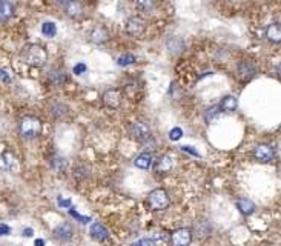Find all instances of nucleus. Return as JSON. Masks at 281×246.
<instances>
[{
  "instance_id": "1",
  "label": "nucleus",
  "mask_w": 281,
  "mask_h": 246,
  "mask_svg": "<svg viewBox=\"0 0 281 246\" xmlns=\"http://www.w3.org/2000/svg\"><path fill=\"white\" fill-rule=\"evenodd\" d=\"M22 58L25 60L28 65L31 66H43L46 62H48V51H46L42 45L37 43H31L26 45L22 51Z\"/></svg>"
},
{
  "instance_id": "2",
  "label": "nucleus",
  "mask_w": 281,
  "mask_h": 246,
  "mask_svg": "<svg viewBox=\"0 0 281 246\" xmlns=\"http://www.w3.org/2000/svg\"><path fill=\"white\" fill-rule=\"evenodd\" d=\"M42 133V123L39 119L36 117H23L20 120V136L26 140H31V138H36L39 137Z\"/></svg>"
},
{
  "instance_id": "3",
  "label": "nucleus",
  "mask_w": 281,
  "mask_h": 246,
  "mask_svg": "<svg viewBox=\"0 0 281 246\" xmlns=\"http://www.w3.org/2000/svg\"><path fill=\"white\" fill-rule=\"evenodd\" d=\"M148 205L152 211H163L169 206V197L165 190H154L148 195Z\"/></svg>"
},
{
  "instance_id": "4",
  "label": "nucleus",
  "mask_w": 281,
  "mask_h": 246,
  "mask_svg": "<svg viewBox=\"0 0 281 246\" xmlns=\"http://www.w3.org/2000/svg\"><path fill=\"white\" fill-rule=\"evenodd\" d=\"M169 240L172 246H189L192 242V232L187 228H180L171 234Z\"/></svg>"
},
{
  "instance_id": "5",
  "label": "nucleus",
  "mask_w": 281,
  "mask_h": 246,
  "mask_svg": "<svg viewBox=\"0 0 281 246\" xmlns=\"http://www.w3.org/2000/svg\"><path fill=\"white\" fill-rule=\"evenodd\" d=\"M145 29H146V25H145V20L142 17H131L126 22V32L132 37L142 36Z\"/></svg>"
},
{
  "instance_id": "6",
  "label": "nucleus",
  "mask_w": 281,
  "mask_h": 246,
  "mask_svg": "<svg viewBox=\"0 0 281 246\" xmlns=\"http://www.w3.org/2000/svg\"><path fill=\"white\" fill-rule=\"evenodd\" d=\"M254 157L260 163H269L275 157V149L271 145H258L254 149Z\"/></svg>"
},
{
  "instance_id": "7",
  "label": "nucleus",
  "mask_w": 281,
  "mask_h": 246,
  "mask_svg": "<svg viewBox=\"0 0 281 246\" xmlns=\"http://www.w3.org/2000/svg\"><path fill=\"white\" fill-rule=\"evenodd\" d=\"M131 136L135 140L143 142V140H148L151 137V130L145 122H134L131 125Z\"/></svg>"
},
{
  "instance_id": "8",
  "label": "nucleus",
  "mask_w": 281,
  "mask_h": 246,
  "mask_svg": "<svg viewBox=\"0 0 281 246\" xmlns=\"http://www.w3.org/2000/svg\"><path fill=\"white\" fill-rule=\"evenodd\" d=\"M103 102L106 105L108 108L117 109L120 108V103H122V92L119 89H109L103 94Z\"/></svg>"
},
{
  "instance_id": "9",
  "label": "nucleus",
  "mask_w": 281,
  "mask_h": 246,
  "mask_svg": "<svg viewBox=\"0 0 281 246\" xmlns=\"http://www.w3.org/2000/svg\"><path fill=\"white\" fill-rule=\"evenodd\" d=\"M73 236H74V228L68 221H63V223L55 226L54 229V237L60 242H68L69 239H73Z\"/></svg>"
},
{
  "instance_id": "10",
  "label": "nucleus",
  "mask_w": 281,
  "mask_h": 246,
  "mask_svg": "<svg viewBox=\"0 0 281 246\" xmlns=\"http://www.w3.org/2000/svg\"><path fill=\"white\" fill-rule=\"evenodd\" d=\"M89 234H91V237L97 242H106L109 239V231L100 223H92Z\"/></svg>"
},
{
  "instance_id": "11",
  "label": "nucleus",
  "mask_w": 281,
  "mask_h": 246,
  "mask_svg": "<svg viewBox=\"0 0 281 246\" xmlns=\"http://www.w3.org/2000/svg\"><path fill=\"white\" fill-rule=\"evenodd\" d=\"M174 163L175 160L172 154H163L155 165V172H169L174 168Z\"/></svg>"
},
{
  "instance_id": "12",
  "label": "nucleus",
  "mask_w": 281,
  "mask_h": 246,
  "mask_svg": "<svg viewBox=\"0 0 281 246\" xmlns=\"http://www.w3.org/2000/svg\"><path fill=\"white\" fill-rule=\"evenodd\" d=\"M266 37H267L269 42H272V43H280L281 42V27H280L278 22L272 23V25H269V28L266 31Z\"/></svg>"
},
{
  "instance_id": "13",
  "label": "nucleus",
  "mask_w": 281,
  "mask_h": 246,
  "mask_svg": "<svg viewBox=\"0 0 281 246\" xmlns=\"http://www.w3.org/2000/svg\"><path fill=\"white\" fill-rule=\"evenodd\" d=\"M66 14L73 19L80 17L83 14V5H81L78 0H71V2L66 3Z\"/></svg>"
},
{
  "instance_id": "14",
  "label": "nucleus",
  "mask_w": 281,
  "mask_h": 246,
  "mask_svg": "<svg viewBox=\"0 0 281 246\" xmlns=\"http://www.w3.org/2000/svg\"><path fill=\"white\" fill-rule=\"evenodd\" d=\"M13 13H14L13 5L6 2V0H0V23L8 22L11 17H13Z\"/></svg>"
},
{
  "instance_id": "15",
  "label": "nucleus",
  "mask_w": 281,
  "mask_h": 246,
  "mask_svg": "<svg viewBox=\"0 0 281 246\" xmlns=\"http://www.w3.org/2000/svg\"><path fill=\"white\" fill-rule=\"evenodd\" d=\"M220 109L223 111V112H232V111H235L237 107H238V100L237 97H233V96H226L223 100L220 102Z\"/></svg>"
},
{
  "instance_id": "16",
  "label": "nucleus",
  "mask_w": 281,
  "mask_h": 246,
  "mask_svg": "<svg viewBox=\"0 0 281 246\" xmlns=\"http://www.w3.org/2000/svg\"><path fill=\"white\" fill-rule=\"evenodd\" d=\"M237 208L240 209V213L241 214H244V216H251L254 211H255V205H254V202L252 200H249V198H238L237 200Z\"/></svg>"
},
{
  "instance_id": "17",
  "label": "nucleus",
  "mask_w": 281,
  "mask_h": 246,
  "mask_svg": "<svg viewBox=\"0 0 281 246\" xmlns=\"http://www.w3.org/2000/svg\"><path fill=\"white\" fill-rule=\"evenodd\" d=\"M108 37H109V32L104 29L103 27H97L96 29L92 31V34H91V40L94 43H97V45L104 43V42L108 40Z\"/></svg>"
},
{
  "instance_id": "18",
  "label": "nucleus",
  "mask_w": 281,
  "mask_h": 246,
  "mask_svg": "<svg viewBox=\"0 0 281 246\" xmlns=\"http://www.w3.org/2000/svg\"><path fill=\"white\" fill-rule=\"evenodd\" d=\"M134 165L140 169H148L151 168L152 165V156L149 154V152H142L135 160H134Z\"/></svg>"
},
{
  "instance_id": "19",
  "label": "nucleus",
  "mask_w": 281,
  "mask_h": 246,
  "mask_svg": "<svg viewBox=\"0 0 281 246\" xmlns=\"http://www.w3.org/2000/svg\"><path fill=\"white\" fill-rule=\"evenodd\" d=\"M135 5L140 11H143V13H151V11L155 8L157 0H135Z\"/></svg>"
},
{
  "instance_id": "20",
  "label": "nucleus",
  "mask_w": 281,
  "mask_h": 246,
  "mask_svg": "<svg viewBox=\"0 0 281 246\" xmlns=\"http://www.w3.org/2000/svg\"><path fill=\"white\" fill-rule=\"evenodd\" d=\"M168 46H169V51H172L174 54H177V53H181L184 50V43L181 39L179 37H174L168 42Z\"/></svg>"
},
{
  "instance_id": "21",
  "label": "nucleus",
  "mask_w": 281,
  "mask_h": 246,
  "mask_svg": "<svg viewBox=\"0 0 281 246\" xmlns=\"http://www.w3.org/2000/svg\"><path fill=\"white\" fill-rule=\"evenodd\" d=\"M42 34L46 37H54L57 34V28L54 22H45L42 25Z\"/></svg>"
},
{
  "instance_id": "22",
  "label": "nucleus",
  "mask_w": 281,
  "mask_h": 246,
  "mask_svg": "<svg viewBox=\"0 0 281 246\" xmlns=\"http://www.w3.org/2000/svg\"><path fill=\"white\" fill-rule=\"evenodd\" d=\"M50 77H51V80L54 82L55 85H62V83H65V80H66L65 71H58V69H54Z\"/></svg>"
},
{
  "instance_id": "23",
  "label": "nucleus",
  "mask_w": 281,
  "mask_h": 246,
  "mask_svg": "<svg viewBox=\"0 0 281 246\" xmlns=\"http://www.w3.org/2000/svg\"><path fill=\"white\" fill-rule=\"evenodd\" d=\"M132 63H135V55H132V54H125V55L119 57V60H117V65L119 66H129Z\"/></svg>"
},
{
  "instance_id": "24",
  "label": "nucleus",
  "mask_w": 281,
  "mask_h": 246,
  "mask_svg": "<svg viewBox=\"0 0 281 246\" xmlns=\"http://www.w3.org/2000/svg\"><path fill=\"white\" fill-rule=\"evenodd\" d=\"M51 112H52V115L55 117V119H58V117H63L68 112V108L62 103H55L54 107L51 108Z\"/></svg>"
},
{
  "instance_id": "25",
  "label": "nucleus",
  "mask_w": 281,
  "mask_h": 246,
  "mask_svg": "<svg viewBox=\"0 0 281 246\" xmlns=\"http://www.w3.org/2000/svg\"><path fill=\"white\" fill-rule=\"evenodd\" d=\"M221 109H220V107L218 105H215V107H210V108H207L206 109V112H204V119H206V122H212L215 117L218 115V112H220Z\"/></svg>"
},
{
  "instance_id": "26",
  "label": "nucleus",
  "mask_w": 281,
  "mask_h": 246,
  "mask_svg": "<svg viewBox=\"0 0 281 246\" xmlns=\"http://www.w3.org/2000/svg\"><path fill=\"white\" fill-rule=\"evenodd\" d=\"M183 136V131H181V128H172L171 133H169V138L174 140V142H177V140H180Z\"/></svg>"
},
{
  "instance_id": "27",
  "label": "nucleus",
  "mask_w": 281,
  "mask_h": 246,
  "mask_svg": "<svg viewBox=\"0 0 281 246\" xmlns=\"http://www.w3.org/2000/svg\"><path fill=\"white\" fill-rule=\"evenodd\" d=\"M52 168L57 171V172H60V171H63L65 169V160L63 159H54L52 160Z\"/></svg>"
},
{
  "instance_id": "28",
  "label": "nucleus",
  "mask_w": 281,
  "mask_h": 246,
  "mask_svg": "<svg viewBox=\"0 0 281 246\" xmlns=\"http://www.w3.org/2000/svg\"><path fill=\"white\" fill-rule=\"evenodd\" d=\"M69 214H71L73 217H76L78 221H81V223H88V221H89V217H81L74 208H69Z\"/></svg>"
},
{
  "instance_id": "29",
  "label": "nucleus",
  "mask_w": 281,
  "mask_h": 246,
  "mask_svg": "<svg viewBox=\"0 0 281 246\" xmlns=\"http://www.w3.org/2000/svg\"><path fill=\"white\" fill-rule=\"evenodd\" d=\"M86 65L85 63H77L76 66H74V69H73V71H74V74L76 76H81V74H85L86 73Z\"/></svg>"
},
{
  "instance_id": "30",
  "label": "nucleus",
  "mask_w": 281,
  "mask_h": 246,
  "mask_svg": "<svg viewBox=\"0 0 281 246\" xmlns=\"http://www.w3.org/2000/svg\"><path fill=\"white\" fill-rule=\"evenodd\" d=\"M131 246H154V243H152L151 240H148V239H143V240H138V242L132 243Z\"/></svg>"
},
{
  "instance_id": "31",
  "label": "nucleus",
  "mask_w": 281,
  "mask_h": 246,
  "mask_svg": "<svg viewBox=\"0 0 281 246\" xmlns=\"http://www.w3.org/2000/svg\"><path fill=\"white\" fill-rule=\"evenodd\" d=\"M0 80L5 82V83H8V82H11V77H9V74L5 71V69H0Z\"/></svg>"
},
{
  "instance_id": "32",
  "label": "nucleus",
  "mask_w": 281,
  "mask_h": 246,
  "mask_svg": "<svg viewBox=\"0 0 281 246\" xmlns=\"http://www.w3.org/2000/svg\"><path fill=\"white\" fill-rule=\"evenodd\" d=\"M181 151H186V152H189V154L195 156V157H200V154L192 148V146H181Z\"/></svg>"
},
{
  "instance_id": "33",
  "label": "nucleus",
  "mask_w": 281,
  "mask_h": 246,
  "mask_svg": "<svg viewBox=\"0 0 281 246\" xmlns=\"http://www.w3.org/2000/svg\"><path fill=\"white\" fill-rule=\"evenodd\" d=\"M11 232V228L8 225H0V236H8Z\"/></svg>"
},
{
  "instance_id": "34",
  "label": "nucleus",
  "mask_w": 281,
  "mask_h": 246,
  "mask_svg": "<svg viewBox=\"0 0 281 246\" xmlns=\"http://www.w3.org/2000/svg\"><path fill=\"white\" fill-rule=\"evenodd\" d=\"M58 205L65 208H71V200H63L62 197H58Z\"/></svg>"
},
{
  "instance_id": "35",
  "label": "nucleus",
  "mask_w": 281,
  "mask_h": 246,
  "mask_svg": "<svg viewBox=\"0 0 281 246\" xmlns=\"http://www.w3.org/2000/svg\"><path fill=\"white\" fill-rule=\"evenodd\" d=\"M23 236H25V237H31V236H32V229H31V228H26L25 231H23Z\"/></svg>"
},
{
  "instance_id": "36",
  "label": "nucleus",
  "mask_w": 281,
  "mask_h": 246,
  "mask_svg": "<svg viewBox=\"0 0 281 246\" xmlns=\"http://www.w3.org/2000/svg\"><path fill=\"white\" fill-rule=\"evenodd\" d=\"M55 3H58V5H66L68 2H71V0H54Z\"/></svg>"
},
{
  "instance_id": "37",
  "label": "nucleus",
  "mask_w": 281,
  "mask_h": 246,
  "mask_svg": "<svg viewBox=\"0 0 281 246\" xmlns=\"http://www.w3.org/2000/svg\"><path fill=\"white\" fill-rule=\"evenodd\" d=\"M36 246H45V242L42 239H37L36 240Z\"/></svg>"
}]
</instances>
